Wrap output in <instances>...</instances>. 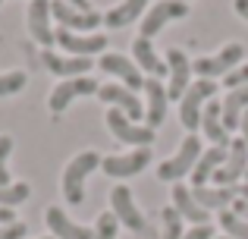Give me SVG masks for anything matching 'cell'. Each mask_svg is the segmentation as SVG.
<instances>
[{"instance_id":"25","label":"cell","mask_w":248,"mask_h":239,"mask_svg":"<svg viewBox=\"0 0 248 239\" xmlns=\"http://www.w3.org/2000/svg\"><path fill=\"white\" fill-rule=\"evenodd\" d=\"M245 111H248V85H239L223 98V129L226 132H230V129H239Z\"/></svg>"},{"instance_id":"9","label":"cell","mask_w":248,"mask_h":239,"mask_svg":"<svg viewBox=\"0 0 248 239\" xmlns=\"http://www.w3.org/2000/svg\"><path fill=\"white\" fill-rule=\"evenodd\" d=\"M245 170H248V145H245L242 135H239V139H232V142H230L226 160H223V167H220V170L214 173V183H217V186H230V189H236V183L245 176Z\"/></svg>"},{"instance_id":"8","label":"cell","mask_w":248,"mask_h":239,"mask_svg":"<svg viewBox=\"0 0 248 239\" xmlns=\"http://www.w3.org/2000/svg\"><path fill=\"white\" fill-rule=\"evenodd\" d=\"M57 44L66 50V57H88L91 60V54L107 50V35H101V32L79 35V32H69V29H57Z\"/></svg>"},{"instance_id":"23","label":"cell","mask_w":248,"mask_h":239,"mask_svg":"<svg viewBox=\"0 0 248 239\" xmlns=\"http://www.w3.org/2000/svg\"><path fill=\"white\" fill-rule=\"evenodd\" d=\"M192 195H195V202H198L204 211H226L232 202H236L239 189H230V186H217V189L198 186V189H192Z\"/></svg>"},{"instance_id":"46","label":"cell","mask_w":248,"mask_h":239,"mask_svg":"<svg viewBox=\"0 0 248 239\" xmlns=\"http://www.w3.org/2000/svg\"><path fill=\"white\" fill-rule=\"evenodd\" d=\"M182 3H186V0H182Z\"/></svg>"},{"instance_id":"11","label":"cell","mask_w":248,"mask_h":239,"mask_svg":"<svg viewBox=\"0 0 248 239\" xmlns=\"http://www.w3.org/2000/svg\"><path fill=\"white\" fill-rule=\"evenodd\" d=\"M182 16H188V3H182V0H157V3H151V10L145 13V22H141L139 32H141V38L151 41L170 19H182Z\"/></svg>"},{"instance_id":"38","label":"cell","mask_w":248,"mask_h":239,"mask_svg":"<svg viewBox=\"0 0 248 239\" xmlns=\"http://www.w3.org/2000/svg\"><path fill=\"white\" fill-rule=\"evenodd\" d=\"M0 223H16V214H13V208H0Z\"/></svg>"},{"instance_id":"26","label":"cell","mask_w":248,"mask_h":239,"mask_svg":"<svg viewBox=\"0 0 248 239\" xmlns=\"http://www.w3.org/2000/svg\"><path fill=\"white\" fill-rule=\"evenodd\" d=\"M145 3L148 0H123L120 6H113V10L104 16V25H107V29H126V25H132L135 19L145 13Z\"/></svg>"},{"instance_id":"20","label":"cell","mask_w":248,"mask_h":239,"mask_svg":"<svg viewBox=\"0 0 248 239\" xmlns=\"http://www.w3.org/2000/svg\"><path fill=\"white\" fill-rule=\"evenodd\" d=\"M145 98H148V104H145L148 129H157L160 123L167 120V104H170L167 85H164L160 79H145Z\"/></svg>"},{"instance_id":"6","label":"cell","mask_w":248,"mask_h":239,"mask_svg":"<svg viewBox=\"0 0 248 239\" xmlns=\"http://www.w3.org/2000/svg\"><path fill=\"white\" fill-rule=\"evenodd\" d=\"M148 164H151V148H132L126 154H107L101 160V170L110 179H129L135 173H141Z\"/></svg>"},{"instance_id":"42","label":"cell","mask_w":248,"mask_h":239,"mask_svg":"<svg viewBox=\"0 0 248 239\" xmlns=\"http://www.w3.org/2000/svg\"><path fill=\"white\" fill-rule=\"evenodd\" d=\"M214 239H230V236H214Z\"/></svg>"},{"instance_id":"5","label":"cell","mask_w":248,"mask_h":239,"mask_svg":"<svg viewBox=\"0 0 248 239\" xmlns=\"http://www.w3.org/2000/svg\"><path fill=\"white\" fill-rule=\"evenodd\" d=\"M107 126H110V132H113L116 142H123V145H132V148H151L154 135H157L154 129L132 123L123 111H116V107H110V111H107Z\"/></svg>"},{"instance_id":"22","label":"cell","mask_w":248,"mask_h":239,"mask_svg":"<svg viewBox=\"0 0 248 239\" xmlns=\"http://www.w3.org/2000/svg\"><path fill=\"white\" fill-rule=\"evenodd\" d=\"M201 129L204 135L220 148H230V132L223 129V104L220 101H207L204 111H201Z\"/></svg>"},{"instance_id":"12","label":"cell","mask_w":248,"mask_h":239,"mask_svg":"<svg viewBox=\"0 0 248 239\" xmlns=\"http://www.w3.org/2000/svg\"><path fill=\"white\" fill-rule=\"evenodd\" d=\"M97 66H101L107 76H116V79H120L123 85L129 88V92H139V88H145V73L135 66L132 57H123V54H101Z\"/></svg>"},{"instance_id":"31","label":"cell","mask_w":248,"mask_h":239,"mask_svg":"<svg viewBox=\"0 0 248 239\" xmlns=\"http://www.w3.org/2000/svg\"><path fill=\"white\" fill-rule=\"evenodd\" d=\"M116 233H120L116 214L113 211H104V214L97 217V223H94V239H116Z\"/></svg>"},{"instance_id":"2","label":"cell","mask_w":248,"mask_h":239,"mask_svg":"<svg viewBox=\"0 0 248 239\" xmlns=\"http://www.w3.org/2000/svg\"><path fill=\"white\" fill-rule=\"evenodd\" d=\"M217 92H220V85L214 79H195L192 85L186 88V95L179 98V120H182L186 129H192V135H195V129L201 126V111H204V104Z\"/></svg>"},{"instance_id":"18","label":"cell","mask_w":248,"mask_h":239,"mask_svg":"<svg viewBox=\"0 0 248 239\" xmlns=\"http://www.w3.org/2000/svg\"><path fill=\"white\" fill-rule=\"evenodd\" d=\"M173 208L179 211V217L182 221H188L192 227H204V223H211V211H204L198 202H195V195H192V189L188 186H182V183H173Z\"/></svg>"},{"instance_id":"30","label":"cell","mask_w":248,"mask_h":239,"mask_svg":"<svg viewBox=\"0 0 248 239\" xmlns=\"http://www.w3.org/2000/svg\"><path fill=\"white\" fill-rule=\"evenodd\" d=\"M160 221H164V239H182V236H186V230H182V217H179V211H176L173 205H167V208L160 211Z\"/></svg>"},{"instance_id":"19","label":"cell","mask_w":248,"mask_h":239,"mask_svg":"<svg viewBox=\"0 0 248 239\" xmlns=\"http://www.w3.org/2000/svg\"><path fill=\"white\" fill-rule=\"evenodd\" d=\"M41 60L60 79H79V76H88L91 69L88 57H66V54H54V50H41Z\"/></svg>"},{"instance_id":"41","label":"cell","mask_w":248,"mask_h":239,"mask_svg":"<svg viewBox=\"0 0 248 239\" xmlns=\"http://www.w3.org/2000/svg\"><path fill=\"white\" fill-rule=\"evenodd\" d=\"M239 198H245V202H248V183H245V186H239Z\"/></svg>"},{"instance_id":"10","label":"cell","mask_w":248,"mask_h":239,"mask_svg":"<svg viewBox=\"0 0 248 239\" xmlns=\"http://www.w3.org/2000/svg\"><path fill=\"white\" fill-rule=\"evenodd\" d=\"M110 211L116 214L120 227L132 230V233H141V230H145V214L139 211L129 186H113V192H110Z\"/></svg>"},{"instance_id":"13","label":"cell","mask_w":248,"mask_h":239,"mask_svg":"<svg viewBox=\"0 0 248 239\" xmlns=\"http://www.w3.org/2000/svg\"><path fill=\"white\" fill-rule=\"evenodd\" d=\"M50 13H54V19L60 22V29H69V32H79V35H85V32L97 29V25L104 22L101 13H82L76 10V6H69L66 0H50Z\"/></svg>"},{"instance_id":"37","label":"cell","mask_w":248,"mask_h":239,"mask_svg":"<svg viewBox=\"0 0 248 239\" xmlns=\"http://www.w3.org/2000/svg\"><path fill=\"white\" fill-rule=\"evenodd\" d=\"M232 6H236V13L248 22V0H232Z\"/></svg>"},{"instance_id":"1","label":"cell","mask_w":248,"mask_h":239,"mask_svg":"<svg viewBox=\"0 0 248 239\" xmlns=\"http://www.w3.org/2000/svg\"><path fill=\"white\" fill-rule=\"evenodd\" d=\"M101 154L97 151H82L76 154L73 160L66 164V170H63V198H66L69 205H82L85 202V179H88L91 170H97L101 167Z\"/></svg>"},{"instance_id":"35","label":"cell","mask_w":248,"mask_h":239,"mask_svg":"<svg viewBox=\"0 0 248 239\" xmlns=\"http://www.w3.org/2000/svg\"><path fill=\"white\" fill-rule=\"evenodd\" d=\"M182 239H214V227H211V223H204V227H192V230H186Z\"/></svg>"},{"instance_id":"36","label":"cell","mask_w":248,"mask_h":239,"mask_svg":"<svg viewBox=\"0 0 248 239\" xmlns=\"http://www.w3.org/2000/svg\"><path fill=\"white\" fill-rule=\"evenodd\" d=\"M232 214H239L242 221H248V202L245 198H236V202H232Z\"/></svg>"},{"instance_id":"27","label":"cell","mask_w":248,"mask_h":239,"mask_svg":"<svg viewBox=\"0 0 248 239\" xmlns=\"http://www.w3.org/2000/svg\"><path fill=\"white\" fill-rule=\"evenodd\" d=\"M31 195L29 183H13V186H0V208H16Z\"/></svg>"},{"instance_id":"43","label":"cell","mask_w":248,"mask_h":239,"mask_svg":"<svg viewBox=\"0 0 248 239\" xmlns=\"http://www.w3.org/2000/svg\"><path fill=\"white\" fill-rule=\"evenodd\" d=\"M245 183H248V170H245Z\"/></svg>"},{"instance_id":"4","label":"cell","mask_w":248,"mask_h":239,"mask_svg":"<svg viewBox=\"0 0 248 239\" xmlns=\"http://www.w3.org/2000/svg\"><path fill=\"white\" fill-rule=\"evenodd\" d=\"M198 158H201V139H198V135H186L182 145H179V151L157 167V179H164V183H176V179L188 176V173L195 170V164H198Z\"/></svg>"},{"instance_id":"39","label":"cell","mask_w":248,"mask_h":239,"mask_svg":"<svg viewBox=\"0 0 248 239\" xmlns=\"http://www.w3.org/2000/svg\"><path fill=\"white\" fill-rule=\"evenodd\" d=\"M69 6H76V10H82V13H91V0H66Z\"/></svg>"},{"instance_id":"29","label":"cell","mask_w":248,"mask_h":239,"mask_svg":"<svg viewBox=\"0 0 248 239\" xmlns=\"http://www.w3.org/2000/svg\"><path fill=\"white\" fill-rule=\"evenodd\" d=\"M29 82V76L22 69H10V73H0V98H10V95H19Z\"/></svg>"},{"instance_id":"28","label":"cell","mask_w":248,"mask_h":239,"mask_svg":"<svg viewBox=\"0 0 248 239\" xmlns=\"http://www.w3.org/2000/svg\"><path fill=\"white\" fill-rule=\"evenodd\" d=\"M220 227L226 230L230 239H248V221H242L239 214H232V208L220 211Z\"/></svg>"},{"instance_id":"21","label":"cell","mask_w":248,"mask_h":239,"mask_svg":"<svg viewBox=\"0 0 248 239\" xmlns=\"http://www.w3.org/2000/svg\"><path fill=\"white\" fill-rule=\"evenodd\" d=\"M132 60H135V66H139L141 73H148L151 79H164V76H170L167 60H160V57L154 54L151 41H148V38H141V35L132 41Z\"/></svg>"},{"instance_id":"32","label":"cell","mask_w":248,"mask_h":239,"mask_svg":"<svg viewBox=\"0 0 248 239\" xmlns=\"http://www.w3.org/2000/svg\"><path fill=\"white\" fill-rule=\"evenodd\" d=\"M10 154H13V135H0V186H13Z\"/></svg>"},{"instance_id":"17","label":"cell","mask_w":248,"mask_h":239,"mask_svg":"<svg viewBox=\"0 0 248 239\" xmlns=\"http://www.w3.org/2000/svg\"><path fill=\"white\" fill-rule=\"evenodd\" d=\"M44 221H47V230L54 239H94V230L69 221V214L63 208H57V205H50L44 211Z\"/></svg>"},{"instance_id":"40","label":"cell","mask_w":248,"mask_h":239,"mask_svg":"<svg viewBox=\"0 0 248 239\" xmlns=\"http://www.w3.org/2000/svg\"><path fill=\"white\" fill-rule=\"evenodd\" d=\"M239 129H242V139H245V145H248V111L242 113V123H239Z\"/></svg>"},{"instance_id":"44","label":"cell","mask_w":248,"mask_h":239,"mask_svg":"<svg viewBox=\"0 0 248 239\" xmlns=\"http://www.w3.org/2000/svg\"><path fill=\"white\" fill-rule=\"evenodd\" d=\"M41 239H54V236H41Z\"/></svg>"},{"instance_id":"33","label":"cell","mask_w":248,"mask_h":239,"mask_svg":"<svg viewBox=\"0 0 248 239\" xmlns=\"http://www.w3.org/2000/svg\"><path fill=\"white\" fill-rule=\"evenodd\" d=\"M220 82H223V85L230 88V92H232V88H239V85H248V63H242V66H236L230 76H223Z\"/></svg>"},{"instance_id":"24","label":"cell","mask_w":248,"mask_h":239,"mask_svg":"<svg viewBox=\"0 0 248 239\" xmlns=\"http://www.w3.org/2000/svg\"><path fill=\"white\" fill-rule=\"evenodd\" d=\"M226 151H230V148H220V145L201 151L198 164H195V170H192L195 189H198V186H207V179H214V173H217L220 167H223V160H226Z\"/></svg>"},{"instance_id":"16","label":"cell","mask_w":248,"mask_h":239,"mask_svg":"<svg viewBox=\"0 0 248 239\" xmlns=\"http://www.w3.org/2000/svg\"><path fill=\"white\" fill-rule=\"evenodd\" d=\"M97 98H101L104 104H113L116 111H123L132 123H139L141 117H145V104H141L139 95L129 92L126 85H116V82H113V85H101V88H97Z\"/></svg>"},{"instance_id":"34","label":"cell","mask_w":248,"mask_h":239,"mask_svg":"<svg viewBox=\"0 0 248 239\" xmlns=\"http://www.w3.org/2000/svg\"><path fill=\"white\" fill-rule=\"evenodd\" d=\"M25 233H29V227H25L22 221H16V223H0V239H25Z\"/></svg>"},{"instance_id":"15","label":"cell","mask_w":248,"mask_h":239,"mask_svg":"<svg viewBox=\"0 0 248 239\" xmlns=\"http://www.w3.org/2000/svg\"><path fill=\"white\" fill-rule=\"evenodd\" d=\"M50 0H31L29 3V32L44 50H50V44H57V29H50Z\"/></svg>"},{"instance_id":"14","label":"cell","mask_w":248,"mask_h":239,"mask_svg":"<svg viewBox=\"0 0 248 239\" xmlns=\"http://www.w3.org/2000/svg\"><path fill=\"white\" fill-rule=\"evenodd\" d=\"M167 66H170V85H167V98L179 101L186 95V88L192 85V60H188L186 50L173 48L167 50Z\"/></svg>"},{"instance_id":"45","label":"cell","mask_w":248,"mask_h":239,"mask_svg":"<svg viewBox=\"0 0 248 239\" xmlns=\"http://www.w3.org/2000/svg\"><path fill=\"white\" fill-rule=\"evenodd\" d=\"M0 3H3V0H0Z\"/></svg>"},{"instance_id":"7","label":"cell","mask_w":248,"mask_h":239,"mask_svg":"<svg viewBox=\"0 0 248 239\" xmlns=\"http://www.w3.org/2000/svg\"><path fill=\"white\" fill-rule=\"evenodd\" d=\"M97 79H88V76H79V79H63L60 85L50 92L47 98V107L50 113H63L76 98H85V95H97Z\"/></svg>"},{"instance_id":"3","label":"cell","mask_w":248,"mask_h":239,"mask_svg":"<svg viewBox=\"0 0 248 239\" xmlns=\"http://www.w3.org/2000/svg\"><path fill=\"white\" fill-rule=\"evenodd\" d=\"M242 57H245V48L239 41H230L226 48H220L217 54L198 57V60L192 63V73L198 76V79H214L217 82L220 76H230L236 66H242Z\"/></svg>"}]
</instances>
